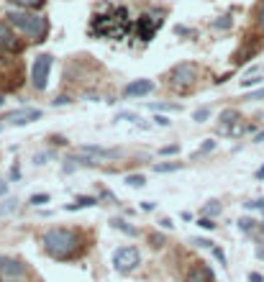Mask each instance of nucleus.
Instances as JSON below:
<instances>
[{
	"instance_id": "obj_1",
	"label": "nucleus",
	"mask_w": 264,
	"mask_h": 282,
	"mask_svg": "<svg viewBox=\"0 0 264 282\" xmlns=\"http://www.w3.org/2000/svg\"><path fill=\"white\" fill-rule=\"evenodd\" d=\"M44 251L57 262H72V259L82 256L87 249V238L77 228H49L41 238Z\"/></svg>"
},
{
	"instance_id": "obj_2",
	"label": "nucleus",
	"mask_w": 264,
	"mask_h": 282,
	"mask_svg": "<svg viewBox=\"0 0 264 282\" xmlns=\"http://www.w3.org/2000/svg\"><path fill=\"white\" fill-rule=\"evenodd\" d=\"M131 31L128 8L123 6H108V13H95L90 18V36L95 39H123Z\"/></svg>"
},
{
	"instance_id": "obj_3",
	"label": "nucleus",
	"mask_w": 264,
	"mask_h": 282,
	"mask_svg": "<svg viewBox=\"0 0 264 282\" xmlns=\"http://www.w3.org/2000/svg\"><path fill=\"white\" fill-rule=\"evenodd\" d=\"M6 21L16 31L29 36L34 44H41V41H47V36H49V18L47 16H39V13H31V11H8Z\"/></svg>"
},
{
	"instance_id": "obj_4",
	"label": "nucleus",
	"mask_w": 264,
	"mask_h": 282,
	"mask_svg": "<svg viewBox=\"0 0 264 282\" xmlns=\"http://www.w3.org/2000/svg\"><path fill=\"white\" fill-rule=\"evenodd\" d=\"M113 269L116 272H121V274H128V272H134V269H139V264H141V254H139V249L136 246H118L116 251H113Z\"/></svg>"
},
{
	"instance_id": "obj_5",
	"label": "nucleus",
	"mask_w": 264,
	"mask_h": 282,
	"mask_svg": "<svg viewBox=\"0 0 264 282\" xmlns=\"http://www.w3.org/2000/svg\"><path fill=\"white\" fill-rule=\"evenodd\" d=\"M197 80V67L192 62H180L169 70V85L177 90H190Z\"/></svg>"
},
{
	"instance_id": "obj_6",
	"label": "nucleus",
	"mask_w": 264,
	"mask_h": 282,
	"mask_svg": "<svg viewBox=\"0 0 264 282\" xmlns=\"http://www.w3.org/2000/svg\"><path fill=\"white\" fill-rule=\"evenodd\" d=\"M52 64H54V57L52 54H39L31 64V88L34 90H47L49 85V72H52Z\"/></svg>"
},
{
	"instance_id": "obj_7",
	"label": "nucleus",
	"mask_w": 264,
	"mask_h": 282,
	"mask_svg": "<svg viewBox=\"0 0 264 282\" xmlns=\"http://www.w3.org/2000/svg\"><path fill=\"white\" fill-rule=\"evenodd\" d=\"M26 277H29L26 262H21V259H16V256L0 254V279L3 282H24Z\"/></svg>"
},
{
	"instance_id": "obj_8",
	"label": "nucleus",
	"mask_w": 264,
	"mask_h": 282,
	"mask_svg": "<svg viewBox=\"0 0 264 282\" xmlns=\"http://www.w3.org/2000/svg\"><path fill=\"white\" fill-rule=\"evenodd\" d=\"M0 52H6V54L24 52V41L13 34V26L8 21H0Z\"/></svg>"
},
{
	"instance_id": "obj_9",
	"label": "nucleus",
	"mask_w": 264,
	"mask_h": 282,
	"mask_svg": "<svg viewBox=\"0 0 264 282\" xmlns=\"http://www.w3.org/2000/svg\"><path fill=\"white\" fill-rule=\"evenodd\" d=\"M82 167H98V159L95 157H90V154H85V151H75V154H70L67 159H64V164H62V172L64 175H72L75 169H82Z\"/></svg>"
},
{
	"instance_id": "obj_10",
	"label": "nucleus",
	"mask_w": 264,
	"mask_h": 282,
	"mask_svg": "<svg viewBox=\"0 0 264 282\" xmlns=\"http://www.w3.org/2000/svg\"><path fill=\"white\" fill-rule=\"evenodd\" d=\"M162 26V18H154L151 13H144L141 18H136V34L141 41H151L157 36V29Z\"/></svg>"
},
{
	"instance_id": "obj_11",
	"label": "nucleus",
	"mask_w": 264,
	"mask_h": 282,
	"mask_svg": "<svg viewBox=\"0 0 264 282\" xmlns=\"http://www.w3.org/2000/svg\"><path fill=\"white\" fill-rule=\"evenodd\" d=\"M41 118V111L39 108H16V111H8L3 121H11L16 126H26V123H34Z\"/></svg>"
},
{
	"instance_id": "obj_12",
	"label": "nucleus",
	"mask_w": 264,
	"mask_h": 282,
	"mask_svg": "<svg viewBox=\"0 0 264 282\" xmlns=\"http://www.w3.org/2000/svg\"><path fill=\"white\" fill-rule=\"evenodd\" d=\"M157 85H154V80H146V77H139V80H131L126 88H123V98L128 100V98H144V95H149Z\"/></svg>"
},
{
	"instance_id": "obj_13",
	"label": "nucleus",
	"mask_w": 264,
	"mask_h": 282,
	"mask_svg": "<svg viewBox=\"0 0 264 282\" xmlns=\"http://www.w3.org/2000/svg\"><path fill=\"white\" fill-rule=\"evenodd\" d=\"M185 282H215V274H213V269H210L205 262H195V264L187 269Z\"/></svg>"
},
{
	"instance_id": "obj_14",
	"label": "nucleus",
	"mask_w": 264,
	"mask_h": 282,
	"mask_svg": "<svg viewBox=\"0 0 264 282\" xmlns=\"http://www.w3.org/2000/svg\"><path fill=\"white\" fill-rule=\"evenodd\" d=\"M80 151L95 157L98 162H100V159H121V157H123L121 149H105V146H98V144H85V146H80Z\"/></svg>"
},
{
	"instance_id": "obj_15",
	"label": "nucleus",
	"mask_w": 264,
	"mask_h": 282,
	"mask_svg": "<svg viewBox=\"0 0 264 282\" xmlns=\"http://www.w3.org/2000/svg\"><path fill=\"white\" fill-rule=\"evenodd\" d=\"M241 123V116H238V111H233V108H226V111L221 113V126H218V131L221 134H228L231 136V131Z\"/></svg>"
},
{
	"instance_id": "obj_16",
	"label": "nucleus",
	"mask_w": 264,
	"mask_h": 282,
	"mask_svg": "<svg viewBox=\"0 0 264 282\" xmlns=\"http://www.w3.org/2000/svg\"><path fill=\"white\" fill-rule=\"evenodd\" d=\"M108 223H111V228H116V231H121V233H126V236H139V228L131 226V223L123 221V218H111Z\"/></svg>"
},
{
	"instance_id": "obj_17",
	"label": "nucleus",
	"mask_w": 264,
	"mask_h": 282,
	"mask_svg": "<svg viewBox=\"0 0 264 282\" xmlns=\"http://www.w3.org/2000/svg\"><path fill=\"white\" fill-rule=\"evenodd\" d=\"M98 205V198H93V195H82V198H77L72 205H64V210H82V208H93Z\"/></svg>"
},
{
	"instance_id": "obj_18",
	"label": "nucleus",
	"mask_w": 264,
	"mask_h": 282,
	"mask_svg": "<svg viewBox=\"0 0 264 282\" xmlns=\"http://www.w3.org/2000/svg\"><path fill=\"white\" fill-rule=\"evenodd\" d=\"M11 6H16V8H21V11H36V8H41L47 0H8Z\"/></svg>"
},
{
	"instance_id": "obj_19",
	"label": "nucleus",
	"mask_w": 264,
	"mask_h": 282,
	"mask_svg": "<svg viewBox=\"0 0 264 282\" xmlns=\"http://www.w3.org/2000/svg\"><path fill=\"white\" fill-rule=\"evenodd\" d=\"M221 213H223V205L218 203V200H208L203 205V215H208V218H218Z\"/></svg>"
},
{
	"instance_id": "obj_20",
	"label": "nucleus",
	"mask_w": 264,
	"mask_h": 282,
	"mask_svg": "<svg viewBox=\"0 0 264 282\" xmlns=\"http://www.w3.org/2000/svg\"><path fill=\"white\" fill-rule=\"evenodd\" d=\"M182 167H185L182 162H159V164H154V172L164 175V172H177V169H182Z\"/></svg>"
},
{
	"instance_id": "obj_21",
	"label": "nucleus",
	"mask_w": 264,
	"mask_h": 282,
	"mask_svg": "<svg viewBox=\"0 0 264 282\" xmlns=\"http://www.w3.org/2000/svg\"><path fill=\"white\" fill-rule=\"evenodd\" d=\"M238 228L244 233H254L259 228V221L256 218H249V215H244V218H238Z\"/></svg>"
},
{
	"instance_id": "obj_22",
	"label": "nucleus",
	"mask_w": 264,
	"mask_h": 282,
	"mask_svg": "<svg viewBox=\"0 0 264 282\" xmlns=\"http://www.w3.org/2000/svg\"><path fill=\"white\" fill-rule=\"evenodd\" d=\"M233 26V18L231 16H221V18H215L213 24H210V29H215V31H228Z\"/></svg>"
},
{
	"instance_id": "obj_23",
	"label": "nucleus",
	"mask_w": 264,
	"mask_h": 282,
	"mask_svg": "<svg viewBox=\"0 0 264 282\" xmlns=\"http://www.w3.org/2000/svg\"><path fill=\"white\" fill-rule=\"evenodd\" d=\"M52 198H49V192H34L31 198H29V205H34V208H41V205H47Z\"/></svg>"
},
{
	"instance_id": "obj_24",
	"label": "nucleus",
	"mask_w": 264,
	"mask_h": 282,
	"mask_svg": "<svg viewBox=\"0 0 264 282\" xmlns=\"http://www.w3.org/2000/svg\"><path fill=\"white\" fill-rule=\"evenodd\" d=\"M151 111H172V113H180L182 105H180V103H154Z\"/></svg>"
},
{
	"instance_id": "obj_25",
	"label": "nucleus",
	"mask_w": 264,
	"mask_h": 282,
	"mask_svg": "<svg viewBox=\"0 0 264 282\" xmlns=\"http://www.w3.org/2000/svg\"><path fill=\"white\" fill-rule=\"evenodd\" d=\"M192 121L195 123H208L210 121V108H197V111L192 113Z\"/></svg>"
},
{
	"instance_id": "obj_26",
	"label": "nucleus",
	"mask_w": 264,
	"mask_h": 282,
	"mask_svg": "<svg viewBox=\"0 0 264 282\" xmlns=\"http://www.w3.org/2000/svg\"><path fill=\"white\" fill-rule=\"evenodd\" d=\"M126 185L139 190V187H144V185H146V177H144V175H126Z\"/></svg>"
},
{
	"instance_id": "obj_27",
	"label": "nucleus",
	"mask_w": 264,
	"mask_h": 282,
	"mask_svg": "<svg viewBox=\"0 0 264 282\" xmlns=\"http://www.w3.org/2000/svg\"><path fill=\"white\" fill-rule=\"evenodd\" d=\"M16 208H18V200L16 198H8V200L0 203V215H11Z\"/></svg>"
},
{
	"instance_id": "obj_28",
	"label": "nucleus",
	"mask_w": 264,
	"mask_h": 282,
	"mask_svg": "<svg viewBox=\"0 0 264 282\" xmlns=\"http://www.w3.org/2000/svg\"><path fill=\"white\" fill-rule=\"evenodd\" d=\"M190 244H192V246H197V249H213V246H215V244L210 241V238H203V236H192V238H190Z\"/></svg>"
},
{
	"instance_id": "obj_29",
	"label": "nucleus",
	"mask_w": 264,
	"mask_h": 282,
	"mask_svg": "<svg viewBox=\"0 0 264 282\" xmlns=\"http://www.w3.org/2000/svg\"><path fill=\"white\" fill-rule=\"evenodd\" d=\"M197 226H200L203 231H215V218H208V215H203V218H197Z\"/></svg>"
},
{
	"instance_id": "obj_30",
	"label": "nucleus",
	"mask_w": 264,
	"mask_h": 282,
	"mask_svg": "<svg viewBox=\"0 0 264 282\" xmlns=\"http://www.w3.org/2000/svg\"><path fill=\"white\" fill-rule=\"evenodd\" d=\"M149 241H151L154 249H162V246L167 244V238H164L162 233H149Z\"/></svg>"
},
{
	"instance_id": "obj_31",
	"label": "nucleus",
	"mask_w": 264,
	"mask_h": 282,
	"mask_svg": "<svg viewBox=\"0 0 264 282\" xmlns=\"http://www.w3.org/2000/svg\"><path fill=\"white\" fill-rule=\"evenodd\" d=\"M215 146H218V144H215L213 139H208V141H203V146H200V149H197V151H195V157H203V154H208V151H213Z\"/></svg>"
},
{
	"instance_id": "obj_32",
	"label": "nucleus",
	"mask_w": 264,
	"mask_h": 282,
	"mask_svg": "<svg viewBox=\"0 0 264 282\" xmlns=\"http://www.w3.org/2000/svg\"><path fill=\"white\" fill-rule=\"evenodd\" d=\"M159 154H162V157H174V154H180V144H172V146H162V149H159Z\"/></svg>"
},
{
	"instance_id": "obj_33",
	"label": "nucleus",
	"mask_w": 264,
	"mask_h": 282,
	"mask_svg": "<svg viewBox=\"0 0 264 282\" xmlns=\"http://www.w3.org/2000/svg\"><path fill=\"white\" fill-rule=\"evenodd\" d=\"M244 208L246 210H264V198H254V200L244 203Z\"/></svg>"
},
{
	"instance_id": "obj_34",
	"label": "nucleus",
	"mask_w": 264,
	"mask_h": 282,
	"mask_svg": "<svg viewBox=\"0 0 264 282\" xmlns=\"http://www.w3.org/2000/svg\"><path fill=\"white\" fill-rule=\"evenodd\" d=\"M49 159H52V151H39V154L34 157V162H36V164H47Z\"/></svg>"
},
{
	"instance_id": "obj_35",
	"label": "nucleus",
	"mask_w": 264,
	"mask_h": 282,
	"mask_svg": "<svg viewBox=\"0 0 264 282\" xmlns=\"http://www.w3.org/2000/svg\"><path fill=\"white\" fill-rule=\"evenodd\" d=\"M116 121H131V123H139V116L126 111V113H118V116H116Z\"/></svg>"
},
{
	"instance_id": "obj_36",
	"label": "nucleus",
	"mask_w": 264,
	"mask_h": 282,
	"mask_svg": "<svg viewBox=\"0 0 264 282\" xmlns=\"http://www.w3.org/2000/svg\"><path fill=\"white\" fill-rule=\"evenodd\" d=\"M264 77H246V80H241V88H251V85H261Z\"/></svg>"
},
{
	"instance_id": "obj_37",
	"label": "nucleus",
	"mask_w": 264,
	"mask_h": 282,
	"mask_svg": "<svg viewBox=\"0 0 264 282\" xmlns=\"http://www.w3.org/2000/svg\"><path fill=\"white\" fill-rule=\"evenodd\" d=\"M241 100H264V88H261V90H254V93H249V95H244Z\"/></svg>"
},
{
	"instance_id": "obj_38",
	"label": "nucleus",
	"mask_w": 264,
	"mask_h": 282,
	"mask_svg": "<svg viewBox=\"0 0 264 282\" xmlns=\"http://www.w3.org/2000/svg\"><path fill=\"white\" fill-rule=\"evenodd\" d=\"M210 251H213V256L218 259V262H221V264H226V254H223V249H221V246H213Z\"/></svg>"
},
{
	"instance_id": "obj_39",
	"label": "nucleus",
	"mask_w": 264,
	"mask_h": 282,
	"mask_svg": "<svg viewBox=\"0 0 264 282\" xmlns=\"http://www.w3.org/2000/svg\"><path fill=\"white\" fill-rule=\"evenodd\" d=\"M174 34H177V36H195V31H190L185 26H174Z\"/></svg>"
},
{
	"instance_id": "obj_40",
	"label": "nucleus",
	"mask_w": 264,
	"mask_h": 282,
	"mask_svg": "<svg viewBox=\"0 0 264 282\" xmlns=\"http://www.w3.org/2000/svg\"><path fill=\"white\" fill-rule=\"evenodd\" d=\"M154 123H157V126H162V128H164V126H169L172 121H169L167 116H154Z\"/></svg>"
},
{
	"instance_id": "obj_41",
	"label": "nucleus",
	"mask_w": 264,
	"mask_h": 282,
	"mask_svg": "<svg viewBox=\"0 0 264 282\" xmlns=\"http://www.w3.org/2000/svg\"><path fill=\"white\" fill-rule=\"evenodd\" d=\"M70 103H72V98H70V95H59V98L54 100V105H70Z\"/></svg>"
},
{
	"instance_id": "obj_42",
	"label": "nucleus",
	"mask_w": 264,
	"mask_h": 282,
	"mask_svg": "<svg viewBox=\"0 0 264 282\" xmlns=\"http://www.w3.org/2000/svg\"><path fill=\"white\" fill-rule=\"evenodd\" d=\"M154 208H157V203H151V200H144V203H141V210H144V213H151Z\"/></svg>"
},
{
	"instance_id": "obj_43",
	"label": "nucleus",
	"mask_w": 264,
	"mask_h": 282,
	"mask_svg": "<svg viewBox=\"0 0 264 282\" xmlns=\"http://www.w3.org/2000/svg\"><path fill=\"white\" fill-rule=\"evenodd\" d=\"M159 226H162L164 231H172V228H174V223H172V218H162V221H159Z\"/></svg>"
},
{
	"instance_id": "obj_44",
	"label": "nucleus",
	"mask_w": 264,
	"mask_h": 282,
	"mask_svg": "<svg viewBox=\"0 0 264 282\" xmlns=\"http://www.w3.org/2000/svg\"><path fill=\"white\" fill-rule=\"evenodd\" d=\"M256 21H259V29L264 31V3L259 6V16H256Z\"/></svg>"
},
{
	"instance_id": "obj_45",
	"label": "nucleus",
	"mask_w": 264,
	"mask_h": 282,
	"mask_svg": "<svg viewBox=\"0 0 264 282\" xmlns=\"http://www.w3.org/2000/svg\"><path fill=\"white\" fill-rule=\"evenodd\" d=\"M249 282H264V274H259V272H249Z\"/></svg>"
},
{
	"instance_id": "obj_46",
	"label": "nucleus",
	"mask_w": 264,
	"mask_h": 282,
	"mask_svg": "<svg viewBox=\"0 0 264 282\" xmlns=\"http://www.w3.org/2000/svg\"><path fill=\"white\" fill-rule=\"evenodd\" d=\"M21 177V169H18V164H13V169H11V180H18Z\"/></svg>"
},
{
	"instance_id": "obj_47",
	"label": "nucleus",
	"mask_w": 264,
	"mask_h": 282,
	"mask_svg": "<svg viewBox=\"0 0 264 282\" xmlns=\"http://www.w3.org/2000/svg\"><path fill=\"white\" fill-rule=\"evenodd\" d=\"M251 141H254V144H264V128H261V131H259V134H256Z\"/></svg>"
},
{
	"instance_id": "obj_48",
	"label": "nucleus",
	"mask_w": 264,
	"mask_h": 282,
	"mask_svg": "<svg viewBox=\"0 0 264 282\" xmlns=\"http://www.w3.org/2000/svg\"><path fill=\"white\" fill-rule=\"evenodd\" d=\"M3 195H8V182H0V198Z\"/></svg>"
},
{
	"instance_id": "obj_49",
	"label": "nucleus",
	"mask_w": 264,
	"mask_h": 282,
	"mask_svg": "<svg viewBox=\"0 0 264 282\" xmlns=\"http://www.w3.org/2000/svg\"><path fill=\"white\" fill-rule=\"evenodd\" d=\"M182 221H192V213L190 210H182Z\"/></svg>"
},
{
	"instance_id": "obj_50",
	"label": "nucleus",
	"mask_w": 264,
	"mask_h": 282,
	"mask_svg": "<svg viewBox=\"0 0 264 282\" xmlns=\"http://www.w3.org/2000/svg\"><path fill=\"white\" fill-rule=\"evenodd\" d=\"M256 180H264V164L256 169Z\"/></svg>"
},
{
	"instance_id": "obj_51",
	"label": "nucleus",
	"mask_w": 264,
	"mask_h": 282,
	"mask_svg": "<svg viewBox=\"0 0 264 282\" xmlns=\"http://www.w3.org/2000/svg\"><path fill=\"white\" fill-rule=\"evenodd\" d=\"M256 256H259L261 262H264V246H259V249H256Z\"/></svg>"
},
{
	"instance_id": "obj_52",
	"label": "nucleus",
	"mask_w": 264,
	"mask_h": 282,
	"mask_svg": "<svg viewBox=\"0 0 264 282\" xmlns=\"http://www.w3.org/2000/svg\"><path fill=\"white\" fill-rule=\"evenodd\" d=\"M0 131H3V121H0Z\"/></svg>"
},
{
	"instance_id": "obj_53",
	"label": "nucleus",
	"mask_w": 264,
	"mask_h": 282,
	"mask_svg": "<svg viewBox=\"0 0 264 282\" xmlns=\"http://www.w3.org/2000/svg\"><path fill=\"white\" fill-rule=\"evenodd\" d=\"M261 215H264V210H261Z\"/></svg>"
}]
</instances>
